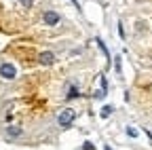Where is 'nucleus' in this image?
I'll list each match as a JSON object with an SVG mask.
<instances>
[{"mask_svg": "<svg viewBox=\"0 0 152 150\" xmlns=\"http://www.w3.org/2000/svg\"><path fill=\"white\" fill-rule=\"evenodd\" d=\"M74 119H76V112H74L72 108H66V110L59 112V116H57V123H59L61 127H70V125L74 123Z\"/></svg>", "mask_w": 152, "mask_h": 150, "instance_id": "obj_1", "label": "nucleus"}, {"mask_svg": "<svg viewBox=\"0 0 152 150\" xmlns=\"http://www.w3.org/2000/svg\"><path fill=\"white\" fill-rule=\"evenodd\" d=\"M0 76L7 78V80H13V78L17 76L15 66H13V64H2V66H0Z\"/></svg>", "mask_w": 152, "mask_h": 150, "instance_id": "obj_2", "label": "nucleus"}, {"mask_svg": "<svg viewBox=\"0 0 152 150\" xmlns=\"http://www.w3.org/2000/svg\"><path fill=\"white\" fill-rule=\"evenodd\" d=\"M45 23L47 26H57L59 23V15H57L55 11H47L45 13Z\"/></svg>", "mask_w": 152, "mask_h": 150, "instance_id": "obj_3", "label": "nucleus"}, {"mask_svg": "<svg viewBox=\"0 0 152 150\" xmlns=\"http://www.w3.org/2000/svg\"><path fill=\"white\" fill-rule=\"evenodd\" d=\"M38 59H40L42 66H51V64L55 61V55H53L51 51H47V53H40V57H38Z\"/></svg>", "mask_w": 152, "mask_h": 150, "instance_id": "obj_4", "label": "nucleus"}, {"mask_svg": "<svg viewBox=\"0 0 152 150\" xmlns=\"http://www.w3.org/2000/svg\"><path fill=\"white\" fill-rule=\"evenodd\" d=\"M7 135L9 138H19V135H21V129H19V127H9L7 129Z\"/></svg>", "mask_w": 152, "mask_h": 150, "instance_id": "obj_5", "label": "nucleus"}, {"mask_svg": "<svg viewBox=\"0 0 152 150\" xmlns=\"http://www.w3.org/2000/svg\"><path fill=\"white\" fill-rule=\"evenodd\" d=\"M112 110H114L112 106H104V108H102V116H104V119H108V116L112 114Z\"/></svg>", "mask_w": 152, "mask_h": 150, "instance_id": "obj_6", "label": "nucleus"}, {"mask_svg": "<svg viewBox=\"0 0 152 150\" xmlns=\"http://www.w3.org/2000/svg\"><path fill=\"white\" fill-rule=\"evenodd\" d=\"M78 95V91H76V87H70V93H68V97L72 100V97H76Z\"/></svg>", "mask_w": 152, "mask_h": 150, "instance_id": "obj_7", "label": "nucleus"}, {"mask_svg": "<svg viewBox=\"0 0 152 150\" xmlns=\"http://www.w3.org/2000/svg\"><path fill=\"white\" fill-rule=\"evenodd\" d=\"M83 150H95V146H93L91 142H85V144H83Z\"/></svg>", "mask_w": 152, "mask_h": 150, "instance_id": "obj_8", "label": "nucleus"}, {"mask_svg": "<svg viewBox=\"0 0 152 150\" xmlns=\"http://www.w3.org/2000/svg\"><path fill=\"white\" fill-rule=\"evenodd\" d=\"M127 133H129L131 138H135V135H137V131H135V129H131V127H129V129H127Z\"/></svg>", "mask_w": 152, "mask_h": 150, "instance_id": "obj_9", "label": "nucleus"}, {"mask_svg": "<svg viewBox=\"0 0 152 150\" xmlns=\"http://www.w3.org/2000/svg\"><path fill=\"white\" fill-rule=\"evenodd\" d=\"M23 2V7H32V0H21Z\"/></svg>", "mask_w": 152, "mask_h": 150, "instance_id": "obj_10", "label": "nucleus"}, {"mask_svg": "<svg viewBox=\"0 0 152 150\" xmlns=\"http://www.w3.org/2000/svg\"><path fill=\"white\" fill-rule=\"evenodd\" d=\"M72 4H74V7H78V2H76V0H72ZM78 9H80V7H78Z\"/></svg>", "mask_w": 152, "mask_h": 150, "instance_id": "obj_11", "label": "nucleus"}]
</instances>
